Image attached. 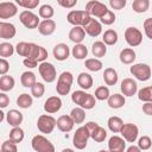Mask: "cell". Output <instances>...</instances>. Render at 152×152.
Instances as JSON below:
<instances>
[{"label": "cell", "instance_id": "1", "mask_svg": "<svg viewBox=\"0 0 152 152\" xmlns=\"http://www.w3.org/2000/svg\"><path fill=\"white\" fill-rule=\"evenodd\" d=\"M71 101L83 109H93L96 104L95 96L86 93L84 90H75L71 95Z\"/></svg>", "mask_w": 152, "mask_h": 152}, {"label": "cell", "instance_id": "2", "mask_svg": "<svg viewBox=\"0 0 152 152\" xmlns=\"http://www.w3.org/2000/svg\"><path fill=\"white\" fill-rule=\"evenodd\" d=\"M74 82V76L70 71H63L57 80V86H56V91L58 95L65 96L70 93L71 86Z\"/></svg>", "mask_w": 152, "mask_h": 152}, {"label": "cell", "instance_id": "3", "mask_svg": "<svg viewBox=\"0 0 152 152\" xmlns=\"http://www.w3.org/2000/svg\"><path fill=\"white\" fill-rule=\"evenodd\" d=\"M31 146L36 152H55L53 144L43 134H37L31 140Z\"/></svg>", "mask_w": 152, "mask_h": 152}, {"label": "cell", "instance_id": "4", "mask_svg": "<svg viewBox=\"0 0 152 152\" xmlns=\"http://www.w3.org/2000/svg\"><path fill=\"white\" fill-rule=\"evenodd\" d=\"M57 126V120L49 114H42L37 120V128L43 134H50Z\"/></svg>", "mask_w": 152, "mask_h": 152}, {"label": "cell", "instance_id": "5", "mask_svg": "<svg viewBox=\"0 0 152 152\" xmlns=\"http://www.w3.org/2000/svg\"><path fill=\"white\" fill-rule=\"evenodd\" d=\"M90 14L87 11H77V10H72L68 13L66 15V20L69 24L74 25V26H84L89 20H90Z\"/></svg>", "mask_w": 152, "mask_h": 152}, {"label": "cell", "instance_id": "6", "mask_svg": "<svg viewBox=\"0 0 152 152\" xmlns=\"http://www.w3.org/2000/svg\"><path fill=\"white\" fill-rule=\"evenodd\" d=\"M90 138V133L86 126H81L76 129L72 137V144L77 150H84L88 145V140Z\"/></svg>", "mask_w": 152, "mask_h": 152}, {"label": "cell", "instance_id": "7", "mask_svg": "<svg viewBox=\"0 0 152 152\" xmlns=\"http://www.w3.org/2000/svg\"><path fill=\"white\" fill-rule=\"evenodd\" d=\"M129 72L139 81L145 82L151 77V66L146 63H137L129 68Z\"/></svg>", "mask_w": 152, "mask_h": 152}, {"label": "cell", "instance_id": "8", "mask_svg": "<svg viewBox=\"0 0 152 152\" xmlns=\"http://www.w3.org/2000/svg\"><path fill=\"white\" fill-rule=\"evenodd\" d=\"M38 71L39 75L42 76V78L46 82V83H52L56 81L57 78V71L56 68L52 63L50 62H43L38 65Z\"/></svg>", "mask_w": 152, "mask_h": 152}, {"label": "cell", "instance_id": "9", "mask_svg": "<svg viewBox=\"0 0 152 152\" xmlns=\"http://www.w3.org/2000/svg\"><path fill=\"white\" fill-rule=\"evenodd\" d=\"M84 11H87L90 14V17H96V18L101 19L107 13L108 8L103 2H100L97 0H91V1L87 2Z\"/></svg>", "mask_w": 152, "mask_h": 152}, {"label": "cell", "instance_id": "10", "mask_svg": "<svg viewBox=\"0 0 152 152\" xmlns=\"http://www.w3.org/2000/svg\"><path fill=\"white\" fill-rule=\"evenodd\" d=\"M19 20H20V23H21L26 28H28V30L37 28V27L39 26V24H40L38 15L34 14L32 11H27V10L20 12V14H19Z\"/></svg>", "mask_w": 152, "mask_h": 152}, {"label": "cell", "instance_id": "11", "mask_svg": "<svg viewBox=\"0 0 152 152\" xmlns=\"http://www.w3.org/2000/svg\"><path fill=\"white\" fill-rule=\"evenodd\" d=\"M125 40L132 48L139 46L142 42V33L139 28H137L134 26L127 27L125 31Z\"/></svg>", "mask_w": 152, "mask_h": 152}, {"label": "cell", "instance_id": "12", "mask_svg": "<svg viewBox=\"0 0 152 152\" xmlns=\"http://www.w3.org/2000/svg\"><path fill=\"white\" fill-rule=\"evenodd\" d=\"M121 137L127 141V142H134L138 139V134H139V128L137 125L134 124H124L121 131Z\"/></svg>", "mask_w": 152, "mask_h": 152}, {"label": "cell", "instance_id": "13", "mask_svg": "<svg viewBox=\"0 0 152 152\" xmlns=\"http://www.w3.org/2000/svg\"><path fill=\"white\" fill-rule=\"evenodd\" d=\"M120 89H121V93L124 96H133L138 93V84L137 82L133 80V78H124L121 81V84H120Z\"/></svg>", "mask_w": 152, "mask_h": 152}, {"label": "cell", "instance_id": "14", "mask_svg": "<svg viewBox=\"0 0 152 152\" xmlns=\"http://www.w3.org/2000/svg\"><path fill=\"white\" fill-rule=\"evenodd\" d=\"M108 151L109 152H125L126 151V140L119 135L110 137L108 140Z\"/></svg>", "mask_w": 152, "mask_h": 152}, {"label": "cell", "instance_id": "15", "mask_svg": "<svg viewBox=\"0 0 152 152\" xmlns=\"http://www.w3.org/2000/svg\"><path fill=\"white\" fill-rule=\"evenodd\" d=\"M18 13L17 4L14 2H0V19H8Z\"/></svg>", "mask_w": 152, "mask_h": 152}, {"label": "cell", "instance_id": "16", "mask_svg": "<svg viewBox=\"0 0 152 152\" xmlns=\"http://www.w3.org/2000/svg\"><path fill=\"white\" fill-rule=\"evenodd\" d=\"M62 108V100L59 96H50L44 102V110L48 114L57 113Z\"/></svg>", "mask_w": 152, "mask_h": 152}, {"label": "cell", "instance_id": "17", "mask_svg": "<svg viewBox=\"0 0 152 152\" xmlns=\"http://www.w3.org/2000/svg\"><path fill=\"white\" fill-rule=\"evenodd\" d=\"M83 28H84V31H86V33L88 36H90V37H97L102 32V24L99 20H96V19H94L91 17L90 20L83 26Z\"/></svg>", "mask_w": 152, "mask_h": 152}, {"label": "cell", "instance_id": "18", "mask_svg": "<svg viewBox=\"0 0 152 152\" xmlns=\"http://www.w3.org/2000/svg\"><path fill=\"white\" fill-rule=\"evenodd\" d=\"M17 34V28L12 23L0 21V38L2 39H12Z\"/></svg>", "mask_w": 152, "mask_h": 152}, {"label": "cell", "instance_id": "19", "mask_svg": "<svg viewBox=\"0 0 152 152\" xmlns=\"http://www.w3.org/2000/svg\"><path fill=\"white\" fill-rule=\"evenodd\" d=\"M74 120L70 115H61L58 119H57V128L61 131V132H64V133H68L70 131H72L74 128Z\"/></svg>", "mask_w": 152, "mask_h": 152}, {"label": "cell", "instance_id": "20", "mask_svg": "<svg viewBox=\"0 0 152 152\" xmlns=\"http://www.w3.org/2000/svg\"><path fill=\"white\" fill-rule=\"evenodd\" d=\"M23 120H24L23 113L17 109H10L6 113V121L12 127H19L20 124L23 122Z\"/></svg>", "mask_w": 152, "mask_h": 152}, {"label": "cell", "instance_id": "21", "mask_svg": "<svg viewBox=\"0 0 152 152\" xmlns=\"http://www.w3.org/2000/svg\"><path fill=\"white\" fill-rule=\"evenodd\" d=\"M52 52H53V57H55L57 61H61V62H62V61L68 59V57H69V55H70V49H69V46H68L66 44L59 43V44H56V45H55Z\"/></svg>", "mask_w": 152, "mask_h": 152}, {"label": "cell", "instance_id": "22", "mask_svg": "<svg viewBox=\"0 0 152 152\" xmlns=\"http://www.w3.org/2000/svg\"><path fill=\"white\" fill-rule=\"evenodd\" d=\"M86 38V31L82 26H74L69 31V39L75 44H82Z\"/></svg>", "mask_w": 152, "mask_h": 152}, {"label": "cell", "instance_id": "23", "mask_svg": "<svg viewBox=\"0 0 152 152\" xmlns=\"http://www.w3.org/2000/svg\"><path fill=\"white\" fill-rule=\"evenodd\" d=\"M55 30H56V23L52 19L43 20L38 26V31L42 36H51L55 32Z\"/></svg>", "mask_w": 152, "mask_h": 152}, {"label": "cell", "instance_id": "24", "mask_svg": "<svg viewBox=\"0 0 152 152\" xmlns=\"http://www.w3.org/2000/svg\"><path fill=\"white\" fill-rule=\"evenodd\" d=\"M119 58H120L121 63H124V64H132L135 61L137 55L132 48H126V49H122L120 51Z\"/></svg>", "mask_w": 152, "mask_h": 152}, {"label": "cell", "instance_id": "25", "mask_svg": "<svg viewBox=\"0 0 152 152\" xmlns=\"http://www.w3.org/2000/svg\"><path fill=\"white\" fill-rule=\"evenodd\" d=\"M119 76L114 68H106L103 71V81L107 86H115L118 83Z\"/></svg>", "mask_w": 152, "mask_h": 152}, {"label": "cell", "instance_id": "26", "mask_svg": "<svg viewBox=\"0 0 152 152\" xmlns=\"http://www.w3.org/2000/svg\"><path fill=\"white\" fill-rule=\"evenodd\" d=\"M107 103H108V106H109L110 108H113V109H119V108L124 107V104L126 103V100H125V96H124V95L116 93V94H113V95H110V96L108 97Z\"/></svg>", "mask_w": 152, "mask_h": 152}, {"label": "cell", "instance_id": "27", "mask_svg": "<svg viewBox=\"0 0 152 152\" xmlns=\"http://www.w3.org/2000/svg\"><path fill=\"white\" fill-rule=\"evenodd\" d=\"M32 46H33V43L19 42V43L15 45V51H17V53H18L19 56L25 57V58H28V57H30V55H31Z\"/></svg>", "mask_w": 152, "mask_h": 152}, {"label": "cell", "instance_id": "28", "mask_svg": "<svg viewBox=\"0 0 152 152\" xmlns=\"http://www.w3.org/2000/svg\"><path fill=\"white\" fill-rule=\"evenodd\" d=\"M93 83H94L93 77H91V75L88 74V72H81V74L77 76V84H78L82 89H84V90L90 89L91 86H93Z\"/></svg>", "mask_w": 152, "mask_h": 152}, {"label": "cell", "instance_id": "29", "mask_svg": "<svg viewBox=\"0 0 152 152\" xmlns=\"http://www.w3.org/2000/svg\"><path fill=\"white\" fill-rule=\"evenodd\" d=\"M20 82H21L23 87H25V88H32L37 83L36 75L32 71H24L21 74V76H20Z\"/></svg>", "mask_w": 152, "mask_h": 152}, {"label": "cell", "instance_id": "30", "mask_svg": "<svg viewBox=\"0 0 152 152\" xmlns=\"http://www.w3.org/2000/svg\"><path fill=\"white\" fill-rule=\"evenodd\" d=\"M90 138L95 142H102L107 138V131L103 127H101L100 125H97L94 129L90 131Z\"/></svg>", "mask_w": 152, "mask_h": 152}, {"label": "cell", "instance_id": "31", "mask_svg": "<svg viewBox=\"0 0 152 152\" xmlns=\"http://www.w3.org/2000/svg\"><path fill=\"white\" fill-rule=\"evenodd\" d=\"M91 53L94 55V57H97V58L106 56V53H107V45L103 42H101V40H96L91 45Z\"/></svg>", "mask_w": 152, "mask_h": 152}, {"label": "cell", "instance_id": "32", "mask_svg": "<svg viewBox=\"0 0 152 152\" xmlns=\"http://www.w3.org/2000/svg\"><path fill=\"white\" fill-rule=\"evenodd\" d=\"M14 84H15V81L12 76L10 75H4L0 77V89L2 93H6V91H10L14 88Z\"/></svg>", "mask_w": 152, "mask_h": 152}, {"label": "cell", "instance_id": "33", "mask_svg": "<svg viewBox=\"0 0 152 152\" xmlns=\"http://www.w3.org/2000/svg\"><path fill=\"white\" fill-rule=\"evenodd\" d=\"M118 32L115 30H112V28H108L104 31L103 36H102V42L106 44V45H115L116 42H118Z\"/></svg>", "mask_w": 152, "mask_h": 152}, {"label": "cell", "instance_id": "34", "mask_svg": "<svg viewBox=\"0 0 152 152\" xmlns=\"http://www.w3.org/2000/svg\"><path fill=\"white\" fill-rule=\"evenodd\" d=\"M71 55L75 59H84L88 55V49L84 44H75L71 50Z\"/></svg>", "mask_w": 152, "mask_h": 152}, {"label": "cell", "instance_id": "35", "mask_svg": "<svg viewBox=\"0 0 152 152\" xmlns=\"http://www.w3.org/2000/svg\"><path fill=\"white\" fill-rule=\"evenodd\" d=\"M107 125H108V128L113 133H119L121 131L122 126H124V121L119 116H110L107 121Z\"/></svg>", "mask_w": 152, "mask_h": 152}, {"label": "cell", "instance_id": "36", "mask_svg": "<svg viewBox=\"0 0 152 152\" xmlns=\"http://www.w3.org/2000/svg\"><path fill=\"white\" fill-rule=\"evenodd\" d=\"M70 116L72 118L75 124H83L86 120V109L81 107H75L70 112Z\"/></svg>", "mask_w": 152, "mask_h": 152}, {"label": "cell", "instance_id": "37", "mask_svg": "<svg viewBox=\"0 0 152 152\" xmlns=\"http://www.w3.org/2000/svg\"><path fill=\"white\" fill-rule=\"evenodd\" d=\"M25 137V133H24V129L20 128V127H13L11 131H10V140L13 141L14 144H19L23 141Z\"/></svg>", "mask_w": 152, "mask_h": 152}, {"label": "cell", "instance_id": "38", "mask_svg": "<svg viewBox=\"0 0 152 152\" xmlns=\"http://www.w3.org/2000/svg\"><path fill=\"white\" fill-rule=\"evenodd\" d=\"M150 7L148 0H134L132 2V10L135 13H145Z\"/></svg>", "mask_w": 152, "mask_h": 152}, {"label": "cell", "instance_id": "39", "mask_svg": "<svg viewBox=\"0 0 152 152\" xmlns=\"http://www.w3.org/2000/svg\"><path fill=\"white\" fill-rule=\"evenodd\" d=\"M84 66H86L88 70L96 72V71H100V70L102 69L103 64H102V62H101L99 58H88V59H86V62H84Z\"/></svg>", "mask_w": 152, "mask_h": 152}, {"label": "cell", "instance_id": "40", "mask_svg": "<svg viewBox=\"0 0 152 152\" xmlns=\"http://www.w3.org/2000/svg\"><path fill=\"white\" fill-rule=\"evenodd\" d=\"M38 13H39V17H40V18H43L44 20H48V19H51V18L53 17L55 10H53V7H52L51 5L44 4V5H42V6L39 7Z\"/></svg>", "mask_w": 152, "mask_h": 152}, {"label": "cell", "instance_id": "41", "mask_svg": "<svg viewBox=\"0 0 152 152\" xmlns=\"http://www.w3.org/2000/svg\"><path fill=\"white\" fill-rule=\"evenodd\" d=\"M32 102H33L32 96L28 95V94H26V93L20 94V95L18 96V99H17V104H18L20 108H24V109L30 108V107L32 106Z\"/></svg>", "mask_w": 152, "mask_h": 152}, {"label": "cell", "instance_id": "42", "mask_svg": "<svg viewBox=\"0 0 152 152\" xmlns=\"http://www.w3.org/2000/svg\"><path fill=\"white\" fill-rule=\"evenodd\" d=\"M138 99L142 102H152V86L141 88L138 91Z\"/></svg>", "mask_w": 152, "mask_h": 152}, {"label": "cell", "instance_id": "43", "mask_svg": "<svg viewBox=\"0 0 152 152\" xmlns=\"http://www.w3.org/2000/svg\"><path fill=\"white\" fill-rule=\"evenodd\" d=\"M15 51V48L11 44V43H7V42H2L0 44V56L2 58H6V57H11Z\"/></svg>", "mask_w": 152, "mask_h": 152}, {"label": "cell", "instance_id": "44", "mask_svg": "<svg viewBox=\"0 0 152 152\" xmlns=\"http://www.w3.org/2000/svg\"><path fill=\"white\" fill-rule=\"evenodd\" d=\"M95 99L99 100V101H104V100H108V97L110 96V93H109V89L108 87L106 86H100L96 88L95 90Z\"/></svg>", "mask_w": 152, "mask_h": 152}, {"label": "cell", "instance_id": "45", "mask_svg": "<svg viewBox=\"0 0 152 152\" xmlns=\"http://www.w3.org/2000/svg\"><path fill=\"white\" fill-rule=\"evenodd\" d=\"M15 4L20 7L26 8V10H33V8L38 7L39 0H17Z\"/></svg>", "mask_w": 152, "mask_h": 152}, {"label": "cell", "instance_id": "46", "mask_svg": "<svg viewBox=\"0 0 152 152\" xmlns=\"http://www.w3.org/2000/svg\"><path fill=\"white\" fill-rule=\"evenodd\" d=\"M45 93V87L43 83L40 82H37L32 88H31V95L33 97H37V99H40Z\"/></svg>", "mask_w": 152, "mask_h": 152}, {"label": "cell", "instance_id": "47", "mask_svg": "<svg viewBox=\"0 0 152 152\" xmlns=\"http://www.w3.org/2000/svg\"><path fill=\"white\" fill-rule=\"evenodd\" d=\"M151 146H152V140H151L150 137L142 135V137L139 138V140H138V147H139L141 151H146V150H148Z\"/></svg>", "mask_w": 152, "mask_h": 152}, {"label": "cell", "instance_id": "48", "mask_svg": "<svg viewBox=\"0 0 152 152\" xmlns=\"http://www.w3.org/2000/svg\"><path fill=\"white\" fill-rule=\"evenodd\" d=\"M1 152H18L17 144L11 140H6L1 144Z\"/></svg>", "mask_w": 152, "mask_h": 152}, {"label": "cell", "instance_id": "49", "mask_svg": "<svg viewBox=\"0 0 152 152\" xmlns=\"http://www.w3.org/2000/svg\"><path fill=\"white\" fill-rule=\"evenodd\" d=\"M101 20V24H104V25H112L114 21H115V14L113 11L108 10L107 13L100 19Z\"/></svg>", "mask_w": 152, "mask_h": 152}, {"label": "cell", "instance_id": "50", "mask_svg": "<svg viewBox=\"0 0 152 152\" xmlns=\"http://www.w3.org/2000/svg\"><path fill=\"white\" fill-rule=\"evenodd\" d=\"M144 32L146 37L152 40V18H146L144 20Z\"/></svg>", "mask_w": 152, "mask_h": 152}, {"label": "cell", "instance_id": "51", "mask_svg": "<svg viewBox=\"0 0 152 152\" xmlns=\"http://www.w3.org/2000/svg\"><path fill=\"white\" fill-rule=\"evenodd\" d=\"M126 0H109V6L113 10H122L126 6Z\"/></svg>", "mask_w": 152, "mask_h": 152}, {"label": "cell", "instance_id": "52", "mask_svg": "<svg viewBox=\"0 0 152 152\" xmlns=\"http://www.w3.org/2000/svg\"><path fill=\"white\" fill-rule=\"evenodd\" d=\"M8 70H10V63L5 58H1L0 59V75L1 76L7 75V71Z\"/></svg>", "mask_w": 152, "mask_h": 152}, {"label": "cell", "instance_id": "53", "mask_svg": "<svg viewBox=\"0 0 152 152\" xmlns=\"http://www.w3.org/2000/svg\"><path fill=\"white\" fill-rule=\"evenodd\" d=\"M57 2L64 8H72L77 4V0H58Z\"/></svg>", "mask_w": 152, "mask_h": 152}, {"label": "cell", "instance_id": "54", "mask_svg": "<svg viewBox=\"0 0 152 152\" xmlns=\"http://www.w3.org/2000/svg\"><path fill=\"white\" fill-rule=\"evenodd\" d=\"M8 104H10V97L5 93H1L0 94V107L1 108H6Z\"/></svg>", "mask_w": 152, "mask_h": 152}, {"label": "cell", "instance_id": "55", "mask_svg": "<svg viewBox=\"0 0 152 152\" xmlns=\"http://www.w3.org/2000/svg\"><path fill=\"white\" fill-rule=\"evenodd\" d=\"M23 64H24L26 68H28V69H33V68H36V66L38 65V62H37V61H34V59L25 58V59L23 61Z\"/></svg>", "mask_w": 152, "mask_h": 152}, {"label": "cell", "instance_id": "56", "mask_svg": "<svg viewBox=\"0 0 152 152\" xmlns=\"http://www.w3.org/2000/svg\"><path fill=\"white\" fill-rule=\"evenodd\" d=\"M142 112L146 115H151L152 116V102H145L142 104Z\"/></svg>", "mask_w": 152, "mask_h": 152}, {"label": "cell", "instance_id": "57", "mask_svg": "<svg viewBox=\"0 0 152 152\" xmlns=\"http://www.w3.org/2000/svg\"><path fill=\"white\" fill-rule=\"evenodd\" d=\"M125 152H141V150L138 146H135V145H131Z\"/></svg>", "mask_w": 152, "mask_h": 152}, {"label": "cell", "instance_id": "58", "mask_svg": "<svg viewBox=\"0 0 152 152\" xmlns=\"http://www.w3.org/2000/svg\"><path fill=\"white\" fill-rule=\"evenodd\" d=\"M62 152H75V151H74L72 148H64Z\"/></svg>", "mask_w": 152, "mask_h": 152}, {"label": "cell", "instance_id": "59", "mask_svg": "<svg viewBox=\"0 0 152 152\" xmlns=\"http://www.w3.org/2000/svg\"><path fill=\"white\" fill-rule=\"evenodd\" d=\"M4 115H5V113L4 112H0V121L4 120Z\"/></svg>", "mask_w": 152, "mask_h": 152}, {"label": "cell", "instance_id": "60", "mask_svg": "<svg viewBox=\"0 0 152 152\" xmlns=\"http://www.w3.org/2000/svg\"><path fill=\"white\" fill-rule=\"evenodd\" d=\"M99 152H109V151H107V150H100Z\"/></svg>", "mask_w": 152, "mask_h": 152}]
</instances>
